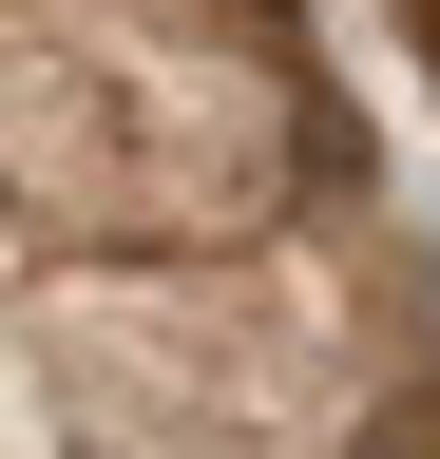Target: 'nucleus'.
Here are the masks:
<instances>
[{"label": "nucleus", "mask_w": 440, "mask_h": 459, "mask_svg": "<svg viewBox=\"0 0 440 459\" xmlns=\"http://www.w3.org/2000/svg\"><path fill=\"white\" fill-rule=\"evenodd\" d=\"M421 39H440V0H421Z\"/></svg>", "instance_id": "3"}, {"label": "nucleus", "mask_w": 440, "mask_h": 459, "mask_svg": "<svg viewBox=\"0 0 440 459\" xmlns=\"http://www.w3.org/2000/svg\"><path fill=\"white\" fill-rule=\"evenodd\" d=\"M39 364L77 459H325V383L268 287H77Z\"/></svg>", "instance_id": "2"}, {"label": "nucleus", "mask_w": 440, "mask_h": 459, "mask_svg": "<svg viewBox=\"0 0 440 459\" xmlns=\"http://www.w3.org/2000/svg\"><path fill=\"white\" fill-rule=\"evenodd\" d=\"M325 172L268 39L192 0H0V211L58 249H230Z\"/></svg>", "instance_id": "1"}]
</instances>
